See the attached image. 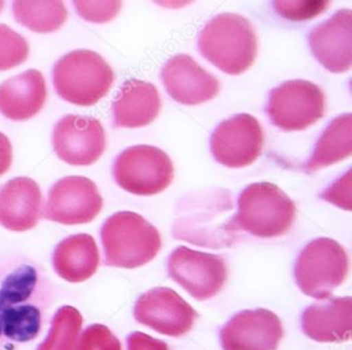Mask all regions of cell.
<instances>
[{
    "mask_svg": "<svg viewBox=\"0 0 352 350\" xmlns=\"http://www.w3.org/2000/svg\"><path fill=\"white\" fill-rule=\"evenodd\" d=\"M198 48L215 67L226 74L239 75L256 60V32L245 17L222 14L211 19L199 33Z\"/></svg>",
    "mask_w": 352,
    "mask_h": 350,
    "instance_id": "6da1fadb",
    "label": "cell"
},
{
    "mask_svg": "<svg viewBox=\"0 0 352 350\" xmlns=\"http://www.w3.org/2000/svg\"><path fill=\"white\" fill-rule=\"evenodd\" d=\"M104 262L109 266L136 269L151 262L161 249L157 228L135 212H116L100 231Z\"/></svg>",
    "mask_w": 352,
    "mask_h": 350,
    "instance_id": "7a4b0ae2",
    "label": "cell"
},
{
    "mask_svg": "<svg viewBox=\"0 0 352 350\" xmlns=\"http://www.w3.org/2000/svg\"><path fill=\"white\" fill-rule=\"evenodd\" d=\"M294 219L296 205L288 195L273 183L258 182L241 191L238 213L231 223L236 231L273 239L289 232Z\"/></svg>",
    "mask_w": 352,
    "mask_h": 350,
    "instance_id": "3957f363",
    "label": "cell"
},
{
    "mask_svg": "<svg viewBox=\"0 0 352 350\" xmlns=\"http://www.w3.org/2000/svg\"><path fill=\"white\" fill-rule=\"evenodd\" d=\"M115 74L111 66L93 50L80 49L61 57L53 67V84L64 100L94 106L110 93Z\"/></svg>",
    "mask_w": 352,
    "mask_h": 350,
    "instance_id": "277c9868",
    "label": "cell"
},
{
    "mask_svg": "<svg viewBox=\"0 0 352 350\" xmlns=\"http://www.w3.org/2000/svg\"><path fill=\"white\" fill-rule=\"evenodd\" d=\"M347 275L349 255L336 240H313L296 259V283L305 295L316 299H327Z\"/></svg>",
    "mask_w": 352,
    "mask_h": 350,
    "instance_id": "5b68a950",
    "label": "cell"
},
{
    "mask_svg": "<svg viewBox=\"0 0 352 350\" xmlns=\"http://www.w3.org/2000/svg\"><path fill=\"white\" fill-rule=\"evenodd\" d=\"M113 178L126 191L151 196L166 190L173 182L170 157L156 146L136 145L122 152L113 163Z\"/></svg>",
    "mask_w": 352,
    "mask_h": 350,
    "instance_id": "8992f818",
    "label": "cell"
},
{
    "mask_svg": "<svg viewBox=\"0 0 352 350\" xmlns=\"http://www.w3.org/2000/svg\"><path fill=\"white\" fill-rule=\"evenodd\" d=\"M324 94L320 86L309 80L284 82L273 89L268 99L267 113L283 130H304L316 124L324 115Z\"/></svg>",
    "mask_w": 352,
    "mask_h": 350,
    "instance_id": "52a82bcc",
    "label": "cell"
},
{
    "mask_svg": "<svg viewBox=\"0 0 352 350\" xmlns=\"http://www.w3.org/2000/svg\"><path fill=\"white\" fill-rule=\"evenodd\" d=\"M168 271L172 279L197 301L214 298L227 281V265L222 255H208L186 246L177 248L169 255Z\"/></svg>",
    "mask_w": 352,
    "mask_h": 350,
    "instance_id": "ba28073f",
    "label": "cell"
},
{
    "mask_svg": "<svg viewBox=\"0 0 352 350\" xmlns=\"http://www.w3.org/2000/svg\"><path fill=\"white\" fill-rule=\"evenodd\" d=\"M264 145V133L256 117L239 113L222 121L211 135L212 157L227 167H244L256 161Z\"/></svg>",
    "mask_w": 352,
    "mask_h": 350,
    "instance_id": "9c48e42d",
    "label": "cell"
},
{
    "mask_svg": "<svg viewBox=\"0 0 352 350\" xmlns=\"http://www.w3.org/2000/svg\"><path fill=\"white\" fill-rule=\"evenodd\" d=\"M103 208L96 183L86 176H66L54 183L44 216L56 223L78 225L93 222Z\"/></svg>",
    "mask_w": 352,
    "mask_h": 350,
    "instance_id": "30bf717a",
    "label": "cell"
},
{
    "mask_svg": "<svg viewBox=\"0 0 352 350\" xmlns=\"http://www.w3.org/2000/svg\"><path fill=\"white\" fill-rule=\"evenodd\" d=\"M53 148L58 159L74 166H89L102 157L106 133L99 120L67 115L53 130Z\"/></svg>",
    "mask_w": 352,
    "mask_h": 350,
    "instance_id": "8fae6325",
    "label": "cell"
},
{
    "mask_svg": "<svg viewBox=\"0 0 352 350\" xmlns=\"http://www.w3.org/2000/svg\"><path fill=\"white\" fill-rule=\"evenodd\" d=\"M138 323L170 337H181L190 332L197 312L176 291L156 287L143 294L133 311Z\"/></svg>",
    "mask_w": 352,
    "mask_h": 350,
    "instance_id": "7c38bea8",
    "label": "cell"
},
{
    "mask_svg": "<svg viewBox=\"0 0 352 350\" xmlns=\"http://www.w3.org/2000/svg\"><path fill=\"white\" fill-rule=\"evenodd\" d=\"M284 336L280 318L270 310H247L221 331L223 350H276Z\"/></svg>",
    "mask_w": 352,
    "mask_h": 350,
    "instance_id": "4fadbf2b",
    "label": "cell"
},
{
    "mask_svg": "<svg viewBox=\"0 0 352 350\" xmlns=\"http://www.w3.org/2000/svg\"><path fill=\"white\" fill-rule=\"evenodd\" d=\"M162 83L177 103L197 106L212 100L221 90V83L197 64L188 54H177L164 65Z\"/></svg>",
    "mask_w": 352,
    "mask_h": 350,
    "instance_id": "5bb4252c",
    "label": "cell"
},
{
    "mask_svg": "<svg viewBox=\"0 0 352 350\" xmlns=\"http://www.w3.org/2000/svg\"><path fill=\"white\" fill-rule=\"evenodd\" d=\"M309 45L320 64L331 73H344L352 65V11L340 10L309 34Z\"/></svg>",
    "mask_w": 352,
    "mask_h": 350,
    "instance_id": "9a60e30c",
    "label": "cell"
},
{
    "mask_svg": "<svg viewBox=\"0 0 352 350\" xmlns=\"http://www.w3.org/2000/svg\"><path fill=\"white\" fill-rule=\"evenodd\" d=\"M43 194L27 176L8 180L0 187V225L12 232L34 228L43 218Z\"/></svg>",
    "mask_w": 352,
    "mask_h": 350,
    "instance_id": "2e32d148",
    "label": "cell"
},
{
    "mask_svg": "<svg viewBox=\"0 0 352 350\" xmlns=\"http://www.w3.org/2000/svg\"><path fill=\"white\" fill-rule=\"evenodd\" d=\"M351 314L350 296L327 298L305 310L301 327L317 342H344L351 338Z\"/></svg>",
    "mask_w": 352,
    "mask_h": 350,
    "instance_id": "e0dca14e",
    "label": "cell"
},
{
    "mask_svg": "<svg viewBox=\"0 0 352 350\" xmlns=\"http://www.w3.org/2000/svg\"><path fill=\"white\" fill-rule=\"evenodd\" d=\"M47 83L38 70H27L0 84V113L14 121L30 120L43 110Z\"/></svg>",
    "mask_w": 352,
    "mask_h": 350,
    "instance_id": "ac0fdd59",
    "label": "cell"
},
{
    "mask_svg": "<svg viewBox=\"0 0 352 350\" xmlns=\"http://www.w3.org/2000/svg\"><path fill=\"white\" fill-rule=\"evenodd\" d=\"M160 110V94L155 84L144 80H127L112 103L113 126L145 127L159 116Z\"/></svg>",
    "mask_w": 352,
    "mask_h": 350,
    "instance_id": "d6986e66",
    "label": "cell"
},
{
    "mask_svg": "<svg viewBox=\"0 0 352 350\" xmlns=\"http://www.w3.org/2000/svg\"><path fill=\"white\" fill-rule=\"evenodd\" d=\"M54 271L67 282L80 283L99 268V250L93 236L80 233L63 240L53 253Z\"/></svg>",
    "mask_w": 352,
    "mask_h": 350,
    "instance_id": "ffe728a7",
    "label": "cell"
},
{
    "mask_svg": "<svg viewBox=\"0 0 352 350\" xmlns=\"http://www.w3.org/2000/svg\"><path fill=\"white\" fill-rule=\"evenodd\" d=\"M351 153L352 115L344 113L338 116L324 129L304 169L306 172H317L350 157Z\"/></svg>",
    "mask_w": 352,
    "mask_h": 350,
    "instance_id": "44dd1931",
    "label": "cell"
},
{
    "mask_svg": "<svg viewBox=\"0 0 352 350\" xmlns=\"http://www.w3.org/2000/svg\"><path fill=\"white\" fill-rule=\"evenodd\" d=\"M12 11L17 23L36 33L56 32L67 19L63 1H14Z\"/></svg>",
    "mask_w": 352,
    "mask_h": 350,
    "instance_id": "7402d4cb",
    "label": "cell"
},
{
    "mask_svg": "<svg viewBox=\"0 0 352 350\" xmlns=\"http://www.w3.org/2000/svg\"><path fill=\"white\" fill-rule=\"evenodd\" d=\"M83 318L74 307H61L52 321L49 334L37 350H76Z\"/></svg>",
    "mask_w": 352,
    "mask_h": 350,
    "instance_id": "603a6c76",
    "label": "cell"
},
{
    "mask_svg": "<svg viewBox=\"0 0 352 350\" xmlns=\"http://www.w3.org/2000/svg\"><path fill=\"white\" fill-rule=\"evenodd\" d=\"M1 334L15 342H28L37 337L41 328V312L27 304L0 311Z\"/></svg>",
    "mask_w": 352,
    "mask_h": 350,
    "instance_id": "cb8c5ba5",
    "label": "cell"
},
{
    "mask_svg": "<svg viewBox=\"0 0 352 350\" xmlns=\"http://www.w3.org/2000/svg\"><path fill=\"white\" fill-rule=\"evenodd\" d=\"M36 283L37 272L32 266L25 265L11 272L0 286V311L28 301Z\"/></svg>",
    "mask_w": 352,
    "mask_h": 350,
    "instance_id": "d4e9b609",
    "label": "cell"
},
{
    "mask_svg": "<svg viewBox=\"0 0 352 350\" xmlns=\"http://www.w3.org/2000/svg\"><path fill=\"white\" fill-rule=\"evenodd\" d=\"M30 54L27 40L6 24H0V71L24 64Z\"/></svg>",
    "mask_w": 352,
    "mask_h": 350,
    "instance_id": "484cf974",
    "label": "cell"
},
{
    "mask_svg": "<svg viewBox=\"0 0 352 350\" xmlns=\"http://www.w3.org/2000/svg\"><path fill=\"white\" fill-rule=\"evenodd\" d=\"M329 0H317V1H273V7L276 12L284 19H288L292 21H302V20H310L320 15L326 8L329 7Z\"/></svg>",
    "mask_w": 352,
    "mask_h": 350,
    "instance_id": "4316f807",
    "label": "cell"
},
{
    "mask_svg": "<svg viewBox=\"0 0 352 350\" xmlns=\"http://www.w3.org/2000/svg\"><path fill=\"white\" fill-rule=\"evenodd\" d=\"M76 350H122V344L107 327L93 324L80 336Z\"/></svg>",
    "mask_w": 352,
    "mask_h": 350,
    "instance_id": "83f0119b",
    "label": "cell"
},
{
    "mask_svg": "<svg viewBox=\"0 0 352 350\" xmlns=\"http://www.w3.org/2000/svg\"><path fill=\"white\" fill-rule=\"evenodd\" d=\"M80 16L91 23H107L116 16L122 1H73Z\"/></svg>",
    "mask_w": 352,
    "mask_h": 350,
    "instance_id": "f1b7e54d",
    "label": "cell"
},
{
    "mask_svg": "<svg viewBox=\"0 0 352 350\" xmlns=\"http://www.w3.org/2000/svg\"><path fill=\"white\" fill-rule=\"evenodd\" d=\"M127 345L129 350H169L166 342L142 332L129 334Z\"/></svg>",
    "mask_w": 352,
    "mask_h": 350,
    "instance_id": "f546056e",
    "label": "cell"
},
{
    "mask_svg": "<svg viewBox=\"0 0 352 350\" xmlns=\"http://www.w3.org/2000/svg\"><path fill=\"white\" fill-rule=\"evenodd\" d=\"M12 163V145L6 135L0 132V176L6 174Z\"/></svg>",
    "mask_w": 352,
    "mask_h": 350,
    "instance_id": "4dcf8cb0",
    "label": "cell"
},
{
    "mask_svg": "<svg viewBox=\"0 0 352 350\" xmlns=\"http://www.w3.org/2000/svg\"><path fill=\"white\" fill-rule=\"evenodd\" d=\"M3 8H4V1H0V12L3 11Z\"/></svg>",
    "mask_w": 352,
    "mask_h": 350,
    "instance_id": "1f68e13d",
    "label": "cell"
},
{
    "mask_svg": "<svg viewBox=\"0 0 352 350\" xmlns=\"http://www.w3.org/2000/svg\"><path fill=\"white\" fill-rule=\"evenodd\" d=\"M0 334H1V325H0Z\"/></svg>",
    "mask_w": 352,
    "mask_h": 350,
    "instance_id": "d6a6232c",
    "label": "cell"
}]
</instances>
